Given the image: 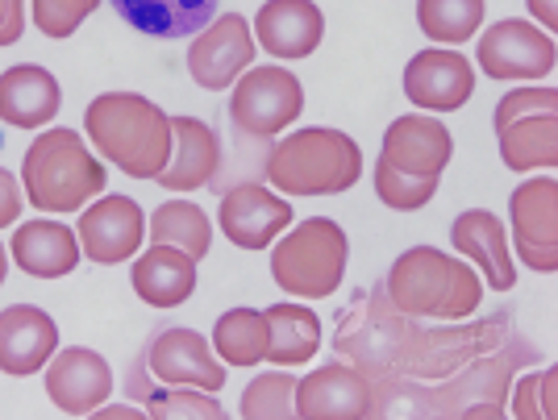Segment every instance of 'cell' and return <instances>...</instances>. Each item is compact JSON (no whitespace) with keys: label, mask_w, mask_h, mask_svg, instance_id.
<instances>
[{"label":"cell","mask_w":558,"mask_h":420,"mask_svg":"<svg viewBox=\"0 0 558 420\" xmlns=\"http://www.w3.org/2000/svg\"><path fill=\"white\" fill-rule=\"evenodd\" d=\"M333 354L367 374L379 417L475 420L505 417L517 367L537 362V346L509 312L480 325L425 329L396 312L384 292H359L333 329Z\"/></svg>","instance_id":"1"},{"label":"cell","mask_w":558,"mask_h":420,"mask_svg":"<svg viewBox=\"0 0 558 420\" xmlns=\"http://www.w3.org/2000/svg\"><path fill=\"white\" fill-rule=\"evenodd\" d=\"M96 155L130 180H159L171 159V118L138 92H100L84 113Z\"/></svg>","instance_id":"2"},{"label":"cell","mask_w":558,"mask_h":420,"mask_svg":"<svg viewBox=\"0 0 558 420\" xmlns=\"http://www.w3.org/2000/svg\"><path fill=\"white\" fill-rule=\"evenodd\" d=\"M396 312L417 321H466L484 304V280L466 258H450L434 246H413L388 267L379 283Z\"/></svg>","instance_id":"3"},{"label":"cell","mask_w":558,"mask_h":420,"mask_svg":"<svg viewBox=\"0 0 558 420\" xmlns=\"http://www.w3.org/2000/svg\"><path fill=\"white\" fill-rule=\"evenodd\" d=\"M263 175L283 196H338L359 184L363 150L342 129L313 125L279 138L263 159Z\"/></svg>","instance_id":"4"},{"label":"cell","mask_w":558,"mask_h":420,"mask_svg":"<svg viewBox=\"0 0 558 420\" xmlns=\"http://www.w3.org/2000/svg\"><path fill=\"white\" fill-rule=\"evenodd\" d=\"M22 184L34 209L80 212L105 192L109 171L100 166V159L75 129H47L25 150Z\"/></svg>","instance_id":"5"},{"label":"cell","mask_w":558,"mask_h":420,"mask_svg":"<svg viewBox=\"0 0 558 420\" xmlns=\"http://www.w3.org/2000/svg\"><path fill=\"white\" fill-rule=\"evenodd\" d=\"M347 234L329 217H304L271 250V280L296 300H326L347 275Z\"/></svg>","instance_id":"6"},{"label":"cell","mask_w":558,"mask_h":420,"mask_svg":"<svg viewBox=\"0 0 558 420\" xmlns=\"http://www.w3.org/2000/svg\"><path fill=\"white\" fill-rule=\"evenodd\" d=\"M496 141L509 171H555L558 163V92L517 88L496 104Z\"/></svg>","instance_id":"7"},{"label":"cell","mask_w":558,"mask_h":420,"mask_svg":"<svg viewBox=\"0 0 558 420\" xmlns=\"http://www.w3.org/2000/svg\"><path fill=\"white\" fill-rule=\"evenodd\" d=\"M304 109V88L283 67H246L233 79L230 125L242 138H279Z\"/></svg>","instance_id":"8"},{"label":"cell","mask_w":558,"mask_h":420,"mask_svg":"<svg viewBox=\"0 0 558 420\" xmlns=\"http://www.w3.org/2000/svg\"><path fill=\"white\" fill-rule=\"evenodd\" d=\"M134 371L167 383V387H201V392H221L226 387V367L213 354L209 337H201L196 329H159L150 337V346L142 350Z\"/></svg>","instance_id":"9"},{"label":"cell","mask_w":558,"mask_h":420,"mask_svg":"<svg viewBox=\"0 0 558 420\" xmlns=\"http://www.w3.org/2000/svg\"><path fill=\"white\" fill-rule=\"evenodd\" d=\"M558 47L555 34L525 17H505L475 42V63L492 79H546L555 71Z\"/></svg>","instance_id":"10"},{"label":"cell","mask_w":558,"mask_h":420,"mask_svg":"<svg viewBox=\"0 0 558 420\" xmlns=\"http://www.w3.org/2000/svg\"><path fill=\"white\" fill-rule=\"evenodd\" d=\"M509 225L521 262L537 275L558 271V180L534 175L509 196Z\"/></svg>","instance_id":"11"},{"label":"cell","mask_w":558,"mask_h":420,"mask_svg":"<svg viewBox=\"0 0 558 420\" xmlns=\"http://www.w3.org/2000/svg\"><path fill=\"white\" fill-rule=\"evenodd\" d=\"M296 420H379L367 374L347 358L296 379Z\"/></svg>","instance_id":"12"},{"label":"cell","mask_w":558,"mask_h":420,"mask_svg":"<svg viewBox=\"0 0 558 420\" xmlns=\"http://www.w3.org/2000/svg\"><path fill=\"white\" fill-rule=\"evenodd\" d=\"M255 29L242 13H221L213 17L187 47V71L205 92L233 88V79L255 63Z\"/></svg>","instance_id":"13"},{"label":"cell","mask_w":558,"mask_h":420,"mask_svg":"<svg viewBox=\"0 0 558 420\" xmlns=\"http://www.w3.org/2000/svg\"><path fill=\"white\" fill-rule=\"evenodd\" d=\"M80 250L93 258L96 267H117V262H130L134 250L146 242V217H142L138 200L130 196H105L80 212Z\"/></svg>","instance_id":"14"},{"label":"cell","mask_w":558,"mask_h":420,"mask_svg":"<svg viewBox=\"0 0 558 420\" xmlns=\"http://www.w3.org/2000/svg\"><path fill=\"white\" fill-rule=\"evenodd\" d=\"M450 155H454V138L434 113L396 118L379 146V163L400 175H413V180H442Z\"/></svg>","instance_id":"15"},{"label":"cell","mask_w":558,"mask_h":420,"mask_svg":"<svg viewBox=\"0 0 558 420\" xmlns=\"http://www.w3.org/2000/svg\"><path fill=\"white\" fill-rule=\"evenodd\" d=\"M217 221H221V234L238 250H267L292 225V205L251 180V184H233L221 192Z\"/></svg>","instance_id":"16"},{"label":"cell","mask_w":558,"mask_h":420,"mask_svg":"<svg viewBox=\"0 0 558 420\" xmlns=\"http://www.w3.org/2000/svg\"><path fill=\"white\" fill-rule=\"evenodd\" d=\"M475 92V67L459 50H421L404 67V96L421 113H454Z\"/></svg>","instance_id":"17"},{"label":"cell","mask_w":558,"mask_h":420,"mask_svg":"<svg viewBox=\"0 0 558 420\" xmlns=\"http://www.w3.org/2000/svg\"><path fill=\"white\" fill-rule=\"evenodd\" d=\"M47 396L63 417H88L113 396V371L88 346H68L47 362Z\"/></svg>","instance_id":"18"},{"label":"cell","mask_w":558,"mask_h":420,"mask_svg":"<svg viewBox=\"0 0 558 420\" xmlns=\"http://www.w3.org/2000/svg\"><path fill=\"white\" fill-rule=\"evenodd\" d=\"M59 350V325L34 304H13L0 312V371L25 379L43 371Z\"/></svg>","instance_id":"19"},{"label":"cell","mask_w":558,"mask_h":420,"mask_svg":"<svg viewBox=\"0 0 558 420\" xmlns=\"http://www.w3.org/2000/svg\"><path fill=\"white\" fill-rule=\"evenodd\" d=\"M450 246L475 271H484V280L496 292H512L517 287V271H512V258H509V230H505V221L496 212L488 209L459 212L454 225H450Z\"/></svg>","instance_id":"20"},{"label":"cell","mask_w":558,"mask_h":420,"mask_svg":"<svg viewBox=\"0 0 558 420\" xmlns=\"http://www.w3.org/2000/svg\"><path fill=\"white\" fill-rule=\"evenodd\" d=\"M326 38V17L313 0H267L255 17V42L276 59H308Z\"/></svg>","instance_id":"21"},{"label":"cell","mask_w":558,"mask_h":420,"mask_svg":"<svg viewBox=\"0 0 558 420\" xmlns=\"http://www.w3.org/2000/svg\"><path fill=\"white\" fill-rule=\"evenodd\" d=\"M63 104L59 79L38 63H17L0 75V121L13 129H43Z\"/></svg>","instance_id":"22"},{"label":"cell","mask_w":558,"mask_h":420,"mask_svg":"<svg viewBox=\"0 0 558 420\" xmlns=\"http://www.w3.org/2000/svg\"><path fill=\"white\" fill-rule=\"evenodd\" d=\"M171 159L159 171V184L167 192H192L201 184H213V175L221 171V141L213 134V125L196 118H171Z\"/></svg>","instance_id":"23"},{"label":"cell","mask_w":558,"mask_h":420,"mask_svg":"<svg viewBox=\"0 0 558 420\" xmlns=\"http://www.w3.org/2000/svg\"><path fill=\"white\" fill-rule=\"evenodd\" d=\"M130 283L150 308H180L196 292V258L184 255L180 246L155 242L146 255L134 258Z\"/></svg>","instance_id":"24"},{"label":"cell","mask_w":558,"mask_h":420,"mask_svg":"<svg viewBox=\"0 0 558 420\" xmlns=\"http://www.w3.org/2000/svg\"><path fill=\"white\" fill-rule=\"evenodd\" d=\"M125 25L146 38H196L217 17L221 0H109Z\"/></svg>","instance_id":"25"},{"label":"cell","mask_w":558,"mask_h":420,"mask_svg":"<svg viewBox=\"0 0 558 420\" xmlns=\"http://www.w3.org/2000/svg\"><path fill=\"white\" fill-rule=\"evenodd\" d=\"M80 237L59 221H25L13 234V258L29 280H63L80 262Z\"/></svg>","instance_id":"26"},{"label":"cell","mask_w":558,"mask_h":420,"mask_svg":"<svg viewBox=\"0 0 558 420\" xmlns=\"http://www.w3.org/2000/svg\"><path fill=\"white\" fill-rule=\"evenodd\" d=\"M267 362L301 367L322 350V321L304 304H271L267 312Z\"/></svg>","instance_id":"27"},{"label":"cell","mask_w":558,"mask_h":420,"mask_svg":"<svg viewBox=\"0 0 558 420\" xmlns=\"http://www.w3.org/2000/svg\"><path fill=\"white\" fill-rule=\"evenodd\" d=\"M125 392L130 399L146 404V417L155 420H226V408L213 399V392H201V387H167V383H155L130 367L125 374Z\"/></svg>","instance_id":"28"},{"label":"cell","mask_w":558,"mask_h":420,"mask_svg":"<svg viewBox=\"0 0 558 420\" xmlns=\"http://www.w3.org/2000/svg\"><path fill=\"white\" fill-rule=\"evenodd\" d=\"M213 354L230 367H258L267 362V317L258 308H230L213 325Z\"/></svg>","instance_id":"29"},{"label":"cell","mask_w":558,"mask_h":420,"mask_svg":"<svg viewBox=\"0 0 558 420\" xmlns=\"http://www.w3.org/2000/svg\"><path fill=\"white\" fill-rule=\"evenodd\" d=\"M150 242L180 246L184 255H192L196 262H201L213 246V225H209V217L201 212V205L167 200V205H159L155 217H150Z\"/></svg>","instance_id":"30"},{"label":"cell","mask_w":558,"mask_h":420,"mask_svg":"<svg viewBox=\"0 0 558 420\" xmlns=\"http://www.w3.org/2000/svg\"><path fill=\"white\" fill-rule=\"evenodd\" d=\"M417 25L434 42H466L484 25V0H417Z\"/></svg>","instance_id":"31"},{"label":"cell","mask_w":558,"mask_h":420,"mask_svg":"<svg viewBox=\"0 0 558 420\" xmlns=\"http://www.w3.org/2000/svg\"><path fill=\"white\" fill-rule=\"evenodd\" d=\"M238 412L242 420H296V374L271 371L251 379Z\"/></svg>","instance_id":"32"},{"label":"cell","mask_w":558,"mask_h":420,"mask_svg":"<svg viewBox=\"0 0 558 420\" xmlns=\"http://www.w3.org/2000/svg\"><path fill=\"white\" fill-rule=\"evenodd\" d=\"M438 192V180H413V175H400L392 166L375 163V196L396 212H413L425 209Z\"/></svg>","instance_id":"33"},{"label":"cell","mask_w":558,"mask_h":420,"mask_svg":"<svg viewBox=\"0 0 558 420\" xmlns=\"http://www.w3.org/2000/svg\"><path fill=\"white\" fill-rule=\"evenodd\" d=\"M100 9V0H34V25L47 38H71Z\"/></svg>","instance_id":"34"},{"label":"cell","mask_w":558,"mask_h":420,"mask_svg":"<svg viewBox=\"0 0 558 420\" xmlns=\"http://www.w3.org/2000/svg\"><path fill=\"white\" fill-rule=\"evenodd\" d=\"M555 383H558L555 367L525 374V379L517 383V396H512V417L517 420H555V404H558Z\"/></svg>","instance_id":"35"},{"label":"cell","mask_w":558,"mask_h":420,"mask_svg":"<svg viewBox=\"0 0 558 420\" xmlns=\"http://www.w3.org/2000/svg\"><path fill=\"white\" fill-rule=\"evenodd\" d=\"M25 34V0H0V47L22 42Z\"/></svg>","instance_id":"36"},{"label":"cell","mask_w":558,"mask_h":420,"mask_svg":"<svg viewBox=\"0 0 558 420\" xmlns=\"http://www.w3.org/2000/svg\"><path fill=\"white\" fill-rule=\"evenodd\" d=\"M22 209H25V205H22V184H17V180H13V175L0 166V230H4V225H13V221L22 217Z\"/></svg>","instance_id":"37"},{"label":"cell","mask_w":558,"mask_h":420,"mask_svg":"<svg viewBox=\"0 0 558 420\" xmlns=\"http://www.w3.org/2000/svg\"><path fill=\"white\" fill-rule=\"evenodd\" d=\"M525 9L534 13V22L546 29V34H555L558 25V0H525Z\"/></svg>","instance_id":"38"},{"label":"cell","mask_w":558,"mask_h":420,"mask_svg":"<svg viewBox=\"0 0 558 420\" xmlns=\"http://www.w3.org/2000/svg\"><path fill=\"white\" fill-rule=\"evenodd\" d=\"M4 275H9V255H4V246H0V283H4Z\"/></svg>","instance_id":"39"}]
</instances>
